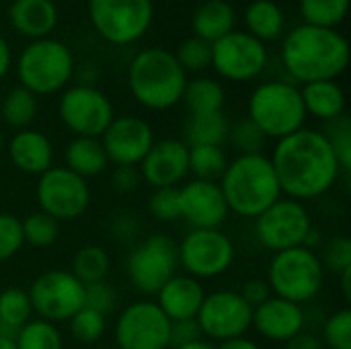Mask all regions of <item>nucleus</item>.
<instances>
[{
	"label": "nucleus",
	"instance_id": "1",
	"mask_svg": "<svg viewBox=\"0 0 351 349\" xmlns=\"http://www.w3.org/2000/svg\"><path fill=\"white\" fill-rule=\"evenodd\" d=\"M269 158L282 195L302 204L329 193L341 177V167L323 130L300 128L278 140Z\"/></svg>",
	"mask_w": 351,
	"mask_h": 349
},
{
	"label": "nucleus",
	"instance_id": "2",
	"mask_svg": "<svg viewBox=\"0 0 351 349\" xmlns=\"http://www.w3.org/2000/svg\"><path fill=\"white\" fill-rule=\"evenodd\" d=\"M282 62L286 72L302 84L337 80L350 64V43L337 29L304 23L286 35Z\"/></svg>",
	"mask_w": 351,
	"mask_h": 349
},
{
	"label": "nucleus",
	"instance_id": "3",
	"mask_svg": "<svg viewBox=\"0 0 351 349\" xmlns=\"http://www.w3.org/2000/svg\"><path fill=\"white\" fill-rule=\"evenodd\" d=\"M218 185L228 212L251 220L282 197L271 158L263 152L237 154V158L228 160Z\"/></svg>",
	"mask_w": 351,
	"mask_h": 349
},
{
	"label": "nucleus",
	"instance_id": "4",
	"mask_svg": "<svg viewBox=\"0 0 351 349\" xmlns=\"http://www.w3.org/2000/svg\"><path fill=\"white\" fill-rule=\"evenodd\" d=\"M187 72L175 53L162 47L142 49L130 64L128 86L132 97L146 109L165 111L181 103Z\"/></svg>",
	"mask_w": 351,
	"mask_h": 349
},
{
	"label": "nucleus",
	"instance_id": "5",
	"mask_svg": "<svg viewBox=\"0 0 351 349\" xmlns=\"http://www.w3.org/2000/svg\"><path fill=\"white\" fill-rule=\"evenodd\" d=\"M267 140H282L306 123V111L300 88L286 80H269L259 84L249 99L247 115Z\"/></svg>",
	"mask_w": 351,
	"mask_h": 349
},
{
	"label": "nucleus",
	"instance_id": "6",
	"mask_svg": "<svg viewBox=\"0 0 351 349\" xmlns=\"http://www.w3.org/2000/svg\"><path fill=\"white\" fill-rule=\"evenodd\" d=\"M265 282L269 284L274 296L304 306L306 302L315 300L325 286V267L321 255L308 247L274 253Z\"/></svg>",
	"mask_w": 351,
	"mask_h": 349
},
{
	"label": "nucleus",
	"instance_id": "7",
	"mask_svg": "<svg viewBox=\"0 0 351 349\" xmlns=\"http://www.w3.org/2000/svg\"><path fill=\"white\" fill-rule=\"evenodd\" d=\"M74 74V58L66 43L43 37L31 41L16 60L21 86L35 97L64 91Z\"/></svg>",
	"mask_w": 351,
	"mask_h": 349
},
{
	"label": "nucleus",
	"instance_id": "8",
	"mask_svg": "<svg viewBox=\"0 0 351 349\" xmlns=\"http://www.w3.org/2000/svg\"><path fill=\"white\" fill-rule=\"evenodd\" d=\"M234 243L220 228H191L177 243L179 267L204 282L224 276L234 263Z\"/></svg>",
	"mask_w": 351,
	"mask_h": 349
},
{
	"label": "nucleus",
	"instance_id": "9",
	"mask_svg": "<svg viewBox=\"0 0 351 349\" xmlns=\"http://www.w3.org/2000/svg\"><path fill=\"white\" fill-rule=\"evenodd\" d=\"M179 272L177 243L167 234H150L138 243L125 259V276L142 296L156 292Z\"/></svg>",
	"mask_w": 351,
	"mask_h": 349
},
{
	"label": "nucleus",
	"instance_id": "10",
	"mask_svg": "<svg viewBox=\"0 0 351 349\" xmlns=\"http://www.w3.org/2000/svg\"><path fill=\"white\" fill-rule=\"evenodd\" d=\"M313 232L315 224L308 208L284 195L255 218V237L271 253L306 247Z\"/></svg>",
	"mask_w": 351,
	"mask_h": 349
},
{
	"label": "nucleus",
	"instance_id": "11",
	"mask_svg": "<svg viewBox=\"0 0 351 349\" xmlns=\"http://www.w3.org/2000/svg\"><path fill=\"white\" fill-rule=\"evenodd\" d=\"M90 23L113 45L138 41L152 25V0H88Z\"/></svg>",
	"mask_w": 351,
	"mask_h": 349
},
{
	"label": "nucleus",
	"instance_id": "12",
	"mask_svg": "<svg viewBox=\"0 0 351 349\" xmlns=\"http://www.w3.org/2000/svg\"><path fill=\"white\" fill-rule=\"evenodd\" d=\"M113 339L117 349H171V321L154 300L142 298L117 313Z\"/></svg>",
	"mask_w": 351,
	"mask_h": 349
},
{
	"label": "nucleus",
	"instance_id": "13",
	"mask_svg": "<svg viewBox=\"0 0 351 349\" xmlns=\"http://www.w3.org/2000/svg\"><path fill=\"white\" fill-rule=\"evenodd\" d=\"M35 197L39 212L58 222L80 218L90 206L88 181L74 175L66 167H51L37 179Z\"/></svg>",
	"mask_w": 351,
	"mask_h": 349
},
{
	"label": "nucleus",
	"instance_id": "14",
	"mask_svg": "<svg viewBox=\"0 0 351 349\" xmlns=\"http://www.w3.org/2000/svg\"><path fill=\"white\" fill-rule=\"evenodd\" d=\"M27 292L37 319L53 325L68 323L84 306V286L70 269H49L37 276Z\"/></svg>",
	"mask_w": 351,
	"mask_h": 349
},
{
	"label": "nucleus",
	"instance_id": "15",
	"mask_svg": "<svg viewBox=\"0 0 351 349\" xmlns=\"http://www.w3.org/2000/svg\"><path fill=\"white\" fill-rule=\"evenodd\" d=\"M58 113L62 123L80 138H101L115 117L109 97L93 84H74L64 88Z\"/></svg>",
	"mask_w": 351,
	"mask_h": 349
},
{
	"label": "nucleus",
	"instance_id": "16",
	"mask_svg": "<svg viewBox=\"0 0 351 349\" xmlns=\"http://www.w3.org/2000/svg\"><path fill=\"white\" fill-rule=\"evenodd\" d=\"M195 321L204 339L222 344L234 337H243L251 331L253 309L237 290H216L206 294Z\"/></svg>",
	"mask_w": 351,
	"mask_h": 349
},
{
	"label": "nucleus",
	"instance_id": "17",
	"mask_svg": "<svg viewBox=\"0 0 351 349\" xmlns=\"http://www.w3.org/2000/svg\"><path fill=\"white\" fill-rule=\"evenodd\" d=\"M267 66V47L247 31H230L212 43V68L226 80L247 82Z\"/></svg>",
	"mask_w": 351,
	"mask_h": 349
},
{
	"label": "nucleus",
	"instance_id": "18",
	"mask_svg": "<svg viewBox=\"0 0 351 349\" xmlns=\"http://www.w3.org/2000/svg\"><path fill=\"white\" fill-rule=\"evenodd\" d=\"M99 140L109 163L115 167H138L154 144V132L142 117L121 115L113 117Z\"/></svg>",
	"mask_w": 351,
	"mask_h": 349
},
{
	"label": "nucleus",
	"instance_id": "19",
	"mask_svg": "<svg viewBox=\"0 0 351 349\" xmlns=\"http://www.w3.org/2000/svg\"><path fill=\"white\" fill-rule=\"evenodd\" d=\"M142 183L152 189L179 187L189 175V146L179 138L154 140L148 154L138 165Z\"/></svg>",
	"mask_w": 351,
	"mask_h": 349
},
{
	"label": "nucleus",
	"instance_id": "20",
	"mask_svg": "<svg viewBox=\"0 0 351 349\" xmlns=\"http://www.w3.org/2000/svg\"><path fill=\"white\" fill-rule=\"evenodd\" d=\"M181 220L191 228H220L228 218V206L214 181L189 179L179 185Z\"/></svg>",
	"mask_w": 351,
	"mask_h": 349
},
{
	"label": "nucleus",
	"instance_id": "21",
	"mask_svg": "<svg viewBox=\"0 0 351 349\" xmlns=\"http://www.w3.org/2000/svg\"><path fill=\"white\" fill-rule=\"evenodd\" d=\"M306 325V313L300 304H294L290 300L269 296L263 304L253 309V323L251 329H255L263 339L274 344H286L298 333L304 331Z\"/></svg>",
	"mask_w": 351,
	"mask_h": 349
},
{
	"label": "nucleus",
	"instance_id": "22",
	"mask_svg": "<svg viewBox=\"0 0 351 349\" xmlns=\"http://www.w3.org/2000/svg\"><path fill=\"white\" fill-rule=\"evenodd\" d=\"M206 294L204 282L187 274H177L156 292L154 302L169 321H185L197 317Z\"/></svg>",
	"mask_w": 351,
	"mask_h": 349
},
{
	"label": "nucleus",
	"instance_id": "23",
	"mask_svg": "<svg viewBox=\"0 0 351 349\" xmlns=\"http://www.w3.org/2000/svg\"><path fill=\"white\" fill-rule=\"evenodd\" d=\"M8 158L16 171L39 177L53 167V146L37 130H19L8 142Z\"/></svg>",
	"mask_w": 351,
	"mask_h": 349
},
{
	"label": "nucleus",
	"instance_id": "24",
	"mask_svg": "<svg viewBox=\"0 0 351 349\" xmlns=\"http://www.w3.org/2000/svg\"><path fill=\"white\" fill-rule=\"evenodd\" d=\"M8 19L19 35L35 41L56 29L58 8L51 0H14L8 8Z\"/></svg>",
	"mask_w": 351,
	"mask_h": 349
},
{
	"label": "nucleus",
	"instance_id": "25",
	"mask_svg": "<svg viewBox=\"0 0 351 349\" xmlns=\"http://www.w3.org/2000/svg\"><path fill=\"white\" fill-rule=\"evenodd\" d=\"M306 115L319 121H335L346 115V93L337 80L306 82L300 88Z\"/></svg>",
	"mask_w": 351,
	"mask_h": 349
},
{
	"label": "nucleus",
	"instance_id": "26",
	"mask_svg": "<svg viewBox=\"0 0 351 349\" xmlns=\"http://www.w3.org/2000/svg\"><path fill=\"white\" fill-rule=\"evenodd\" d=\"M64 167L88 181L105 173V169L109 167V158L99 138L74 136L64 150Z\"/></svg>",
	"mask_w": 351,
	"mask_h": 349
},
{
	"label": "nucleus",
	"instance_id": "27",
	"mask_svg": "<svg viewBox=\"0 0 351 349\" xmlns=\"http://www.w3.org/2000/svg\"><path fill=\"white\" fill-rule=\"evenodd\" d=\"M234 8L226 0H208L199 4L193 14V31L195 37L214 43L234 31Z\"/></svg>",
	"mask_w": 351,
	"mask_h": 349
},
{
	"label": "nucleus",
	"instance_id": "28",
	"mask_svg": "<svg viewBox=\"0 0 351 349\" xmlns=\"http://www.w3.org/2000/svg\"><path fill=\"white\" fill-rule=\"evenodd\" d=\"M228 132L230 121L224 111L189 115L183 125V142L187 146H224Z\"/></svg>",
	"mask_w": 351,
	"mask_h": 349
},
{
	"label": "nucleus",
	"instance_id": "29",
	"mask_svg": "<svg viewBox=\"0 0 351 349\" xmlns=\"http://www.w3.org/2000/svg\"><path fill=\"white\" fill-rule=\"evenodd\" d=\"M247 33L259 39L261 43L274 41L284 31V12L274 0H255L245 10Z\"/></svg>",
	"mask_w": 351,
	"mask_h": 349
},
{
	"label": "nucleus",
	"instance_id": "30",
	"mask_svg": "<svg viewBox=\"0 0 351 349\" xmlns=\"http://www.w3.org/2000/svg\"><path fill=\"white\" fill-rule=\"evenodd\" d=\"M189 111V115H204V113H216L224 109L226 93L222 84L214 78H193L187 80L183 99H181Z\"/></svg>",
	"mask_w": 351,
	"mask_h": 349
},
{
	"label": "nucleus",
	"instance_id": "31",
	"mask_svg": "<svg viewBox=\"0 0 351 349\" xmlns=\"http://www.w3.org/2000/svg\"><path fill=\"white\" fill-rule=\"evenodd\" d=\"M109 272H111V257L99 245H86V247L78 249L72 259V267H70V274L82 286L105 282Z\"/></svg>",
	"mask_w": 351,
	"mask_h": 349
},
{
	"label": "nucleus",
	"instance_id": "32",
	"mask_svg": "<svg viewBox=\"0 0 351 349\" xmlns=\"http://www.w3.org/2000/svg\"><path fill=\"white\" fill-rule=\"evenodd\" d=\"M29 292L23 288H6L0 292V333L14 335L33 319Z\"/></svg>",
	"mask_w": 351,
	"mask_h": 349
},
{
	"label": "nucleus",
	"instance_id": "33",
	"mask_svg": "<svg viewBox=\"0 0 351 349\" xmlns=\"http://www.w3.org/2000/svg\"><path fill=\"white\" fill-rule=\"evenodd\" d=\"M37 111H39L37 97L23 86H14L12 91H8L0 107L2 119L14 130H27L35 121Z\"/></svg>",
	"mask_w": 351,
	"mask_h": 349
},
{
	"label": "nucleus",
	"instance_id": "34",
	"mask_svg": "<svg viewBox=\"0 0 351 349\" xmlns=\"http://www.w3.org/2000/svg\"><path fill=\"white\" fill-rule=\"evenodd\" d=\"M226 165L228 156L224 146H189V175L193 179L218 183Z\"/></svg>",
	"mask_w": 351,
	"mask_h": 349
},
{
	"label": "nucleus",
	"instance_id": "35",
	"mask_svg": "<svg viewBox=\"0 0 351 349\" xmlns=\"http://www.w3.org/2000/svg\"><path fill=\"white\" fill-rule=\"evenodd\" d=\"M14 344L16 349H64V337L58 325L43 319H31L14 333Z\"/></svg>",
	"mask_w": 351,
	"mask_h": 349
},
{
	"label": "nucleus",
	"instance_id": "36",
	"mask_svg": "<svg viewBox=\"0 0 351 349\" xmlns=\"http://www.w3.org/2000/svg\"><path fill=\"white\" fill-rule=\"evenodd\" d=\"M350 0H300V14L306 25L335 29L348 14Z\"/></svg>",
	"mask_w": 351,
	"mask_h": 349
},
{
	"label": "nucleus",
	"instance_id": "37",
	"mask_svg": "<svg viewBox=\"0 0 351 349\" xmlns=\"http://www.w3.org/2000/svg\"><path fill=\"white\" fill-rule=\"evenodd\" d=\"M21 224H23L25 245L37 247V249L51 247L60 237V222L53 220L51 216L43 214V212L29 214L25 220H21Z\"/></svg>",
	"mask_w": 351,
	"mask_h": 349
},
{
	"label": "nucleus",
	"instance_id": "38",
	"mask_svg": "<svg viewBox=\"0 0 351 349\" xmlns=\"http://www.w3.org/2000/svg\"><path fill=\"white\" fill-rule=\"evenodd\" d=\"M68 323H70V335L74 337V341L86 348L97 346L107 329V319L86 306H82Z\"/></svg>",
	"mask_w": 351,
	"mask_h": 349
},
{
	"label": "nucleus",
	"instance_id": "39",
	"mask_svg": "<svg viewBox=\"0 0 351 349\" xmlns=\"http://www.w3.org/2000/svg\"><path fill=\"white\" fill-rule=\"evenodd\" d=\"M228 142L239 150V154H255L263 152L267 138L249 117H243L237 123H230Z\"/></svg>",
	"mask_w": 351,
	"mask_h": 349
},
{
	"label": "nucleus",
	"instance_id": "40",
	"mask_svg": "<svg viewBox=\"0 0 351 349\" xmlns=\"http://www.w3.org/2000/svg\"><path fill=\"white\" fill-rule=\"evenodd\" d=\"M175 58L185 72H202L212 66V43L199 37H189L179 45Z\"/></svg>",
	"mask_w": 351,
	"mask_h": 349
},
{
	"label": "nucleus",
	"instance_id": "41",
	"mask_svg": "<svg viewBox=\"0 0 351 349\" xmlns=\"http://www.w3.org/2000/svg\"><path fill=\"white\" fill-rule=\"evenodd\" d=\"M323 346L329 349H351V311H335L323 325Z\"/></svg>",
	"mask_w": 351,
	"mask_h": 349
},
{
	"label": "nucleus",
	"instance_id": "42",
	"mask_svg": "<svg viewBox=\"0 0 351 349\" xmlns=\"http://www.w3.org/2000/svg\"><path fill=\"white\" fill-rule=\"evenodd\" d=\"M323 134L329 138L333 152L337 156V163L341 167V173H350L351 169V123L346 115H341L335 121H329Z\"/></svg>",
	"mask_w": 351,
	"mask_h": 349
},
{
	"label": "nucleus",
	"instance_id": "43",
	"mask_svg": "<svg viewBox=\"0 0 351 349\" xmlns=\"http://www.w3.org/2000/svg\"><path fill=\"white\" fill-rule=\"evenodd\" d=\"M148 212L152 218L160 222L181 220V204H179V187H158L152 189L148 197Z\"/></svg>",
	"mask_w": 351,
	"mask_h": 349
},
{
	"label": "nucleus",
	"instance_id": "44",
	"mask_svg": "<svg viewBox=\"0 0 351 349\" xmlns=\"http://www.w3.org/2000/svg\"><path fill=\"white\" fill-rule=\"evenodd\" d=\"M25 247L23 224L14 214L0 212V263L12 259Z\"/></svg>",
	"mask_w": 351,
	"mask_h": 349
},
{
	"label": "nucleus",
	"instance_id": "45",
	"mask_svg": "<svg viewBox=\"0 0 351 349\" xmlns=\"http://www.w3.org/2000/svg\"><path fill=\"white\" fill-rule=\"evenodd\" d=\"M84 306L103 315L105 319L117 311V294L113 286L105 282H97L90 286H84Z\"/></svg>",
	"mask_w": 351,
	"mask_h": 349
},
{
	"label": "nucleus",
	"instance_id": "46",
	"mask_svg": "<svg viewBox=\"0 0 351 349\" xmlns=\"http://www.w3.org/2000/svg\"><path fill=\"white\" fill-rule=\"evenodd\" d=\"M325 272L331 269L337 276L343 274L346 269H351V241L348 237H337L327 243L325 253L321 257Z\"/></svg>",
	"mask_w": 351,
	"mask_h": 349
},
{
	"label": "nucleus",
	"instance_id": "47",
	"mask_svg": "<svg viewBox=\"0 0 351 349\" xmlns=\"http://www.w3.org/2000/svg\"><path fill=\"white\" fill-rule=\"evenodd\" d=\"M204 339L202 329L195 319H185V321H171V348L187 346L193 341Z\"/></svg>",
	"mask_w": 351,
	"mask_h": 349
},
{
	"label": "nucleus",
	"instance_id": "48",
	"mask_svg": "<svg viewBox=\"0 0 351 349\" xmlns=\"http://www.w3.org/2000/svg\"><path fill=\"white\" fill-rule=\"evenodd\" d=\"M142 183L138 167H115L111 173V187L117 193H134Z\"/></svg>",
	"mask_w": 351,
	"mask_h": 349
},
{
	"label": "nucleus",
	"instance_id": "49",
	"mask_svg": "<svg viewBox=\"0 0 351 349\" xmlns=\"http://www.w3.org/2000/svg\"><path fill=\"white\" fill-rule=\"evenodd\" d=\"M239 294L245 298V302H247L251 309H257L259 304H263V302L271 296V290H269V284H267L265 280H249V282L241 288Z\"/></svg>",
	"mask_w": 351,
	"mask_h": 349
},
{
	"label": "nucleus",
	"instance_id": "50",
	"mask_svg": "<svg viewBox=\"0 0 351 349\" xmlns=\"http://www.w3.org/2000/svg\"><path fill=\"white\" fill-rule=\"evenodd\" d=\"M284 346H286L284 349H325L323 341H321L317 335L306 333V331L298 333L296 337H292V339H290V341H286Z\"/></svg>",
	"mask_w": 351,
	"mask_h": 349
},
{
	"label": "nucleus",
	"instance_id": "51",
	"mask_svg": "<svg viewBox=\"0 0 351 349\" xmlns=\"http://www.w3.org/2000/svg\"><path fill=\"white\" fill-rule=\"evenodd\" d=\"M216 349H261L257 341H253L251 337L243 335V337H234L222 344H216Z\"/></svg>",
	"mask_w": 351,
	"mask_h": 349
},
{
	"label": "nucleus",
	"instance_id": "52",
	"mask_svg": "<svg viewBox=\"0 0 351 349\" xmlns=\"http://www.w3.org/2000/svg\"><path fill=\"white\" fill-rule=\"evenodd\" d=\"M10 64H12V53H10V47H8V43L4 41V37L0 35V80L6 76V72H8Z\"/></svg>",
	"mask_w": 351,
	"mask_h": 349
},
{
	"label": "nucleus",
	"instance_id": "53",
	"mask_svg": "<svg viewBox=\"0 0 351 349\" xmlns=\"http://www.w3.org/2000/svg\"><path fill=\"white\" fill-rule=\"evenodd\" d=\"M339 284H341V292H343V296H346V300H350L351 298V269H346L343 274H339Z\"/></svg>",
	"mask_w": 351,
	"mask_h": 349
},
{
	"label": "nucleus",
	"instance_id": "54",
	"mask_svg": "<svg viewBox=\"0 0 351 349\" xmlns=\"http://www.w3.org/2000/svg\"><path fill=\"white\" fill-rule=\"evenodd\" d=\"M171 349H216V344L208 341V339H199V341H193V344H187V346H179V348Z\"/></svg>",
	"mask_w": 351,
	"mask_h": 349
},
{
	"label": "nucleus",
	"instance_id": "55",
	"mask_svg": "<svg viewBox=\"0 0 351 349\" xmlns=\"http://www.w3.org/2000/svg\"><path fill=\"white\" fill-rule=\"evenodd\" d=\"M0 349H16V344H14V335L0 333Z\"/></svg>",
	"mask_w": 351,
	"mask_h": 349
},
{
	"label": "nucleus",
	"instance_id": "56",
	"mask_svg": "<svg viewBox=\"0 0 351 349\" xmlns=\"http://www.w3.org/2000/svg\"><path fill=\"white\" fill-rule=\"evenodd\" d=\"M2 148H4V138H2V132H0V156H2Z\"/></svg>",
	"mask_w": 351,
	"mask_h": 349
},
{
	"label": "nucleus",
	"instance_id": "57",
	"mask_svg": "<svg viewBox=\"0 0 351 349\" xmlns=\"http://www.w3.org/2000/svg\"><path fill=\"white\" fill-rule=\"evenodd\" d=\"M88 349H111V348H101V346H93V348Z\"/></svg>",
	"mask_w": 351,
	"mask_h": 349
}]
</instances>
